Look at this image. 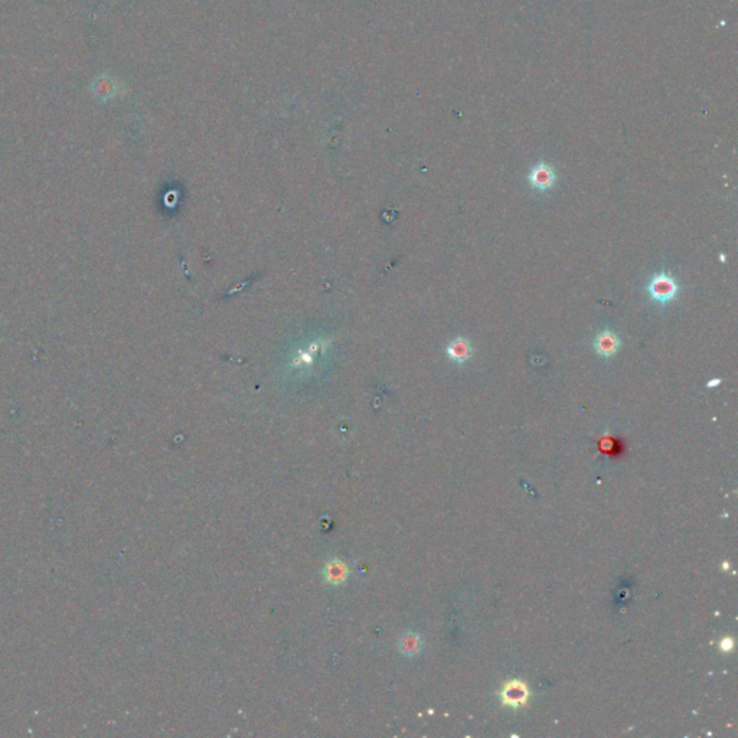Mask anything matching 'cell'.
Listing matches in <instances>:
<instances>
[{
	"label": "cell",
	"mask_w": 738,
	"mask_h": 738,
	"mask_svg": "<svg viewBox=\"0 0 738 738\" xmlns=\"http://www.w3.org/2000/svg\"><path fill=\"white\" fill-rule=\"evenodd\" d=\"M648 293L652 300L660 305H668L677 299L679 293V285L670 273L659 271L653 274L651 283L648 284Z\"/></svg>",
	"instance_id": "cell-1"
},
{
	"label": "cell",
	"mask_w": 738,
	"mask_h": 738,
	"mask_svg": "<svg viewBox=\"0 0 738 738\" xmlns=\"http://www.w3.org/2000/svg\"><path fill=\"white\" fill-rule=\"evenodd\" d=\"M502 702L508 707L519 708L529 699V689L522 681H509L503 685L500 691Z\"/></svg>",
	"instance_id": "cell-2"
},
{
	"label": "cell",
	"mask_w": 738,
	"mask_h": 738,
	"mask_svg": "<svg viewBox=\"0 0 738 738\" xmlns=\"http://www.w3.org/2000/svg\"><path fill=\"white\" fill-rule=\"evenodd\" d=\"M622 346L620 338L610 329L601 331L594 339V348L598 355L604 358L615 357Z\"/></svg>",
	"instance_id": "cell-3"
},
{
	"label": "cell",
	"mask_w": 738,
	"mask_h": 738,
	"mask_svg": "<svg viewBox=\"0 0 738 738\" xmlns=\"http://www.w3.org/2000/svg\"><path fill=\"white\" fill-rule=\"evenodd\" d=\"M557 179V175L554 169L547 164H539L535 168H532L529 173V183L536 190H548L554 186Z\"/></svg>",
	"instance_id": "cell-4"
},
{
	"label": "cell",
	"mask_w": 738,
	"mask_h": 738,
	"mask_svg": "<svg viewBox=\"0 0 738 738\" xmlns=\"http://www.w3.org/2000/svg\"><path fill=\"white\" fill-rule=\"evenodd\" d=\"M472 355H473V348L470 342L465 338H457L452 340L447 346V357L459 365L467 362L472 358Z\"/></svg>",
	"instance_id": "cell-5"
},
{
	"label": "cell",
	"mask_w": 738,
	"mask_h": 738,
	"mask_svg": "<svg viewBox=\"0 0 738 738\" xmlns=\"http://www.w3.org/2000/svg\"><path fill=\"white\" fill-rule=\"evenodd\" d=\"M404 649L408 655H412L415 652H419L420 649V644H419V637L417 636H408L404 641Z\"/></svg>",
	"instance_id": "cell-6"
},
{
	"label": "cell",
	"mask_w": 738,
	"mask_h": 738,
	"mask_svg": "<svg viewBox=\"0 0 738 738\" xmlns=\"http://www.w3.org/2000/svg\"><path fill=\"white\" fill-rule=\"evenodd\" d=\"M721 649L725 652H730L732 649V640L730 637H725L721 644Z\"/></svg>",
	"instance_id": "cell-7"
},
{
	"label": "cell",
	"mask_w": 738,
	"mask_h": 738,
	"mask_svg": "<svg viewBox=\"0 0 738 738\" xmlns=\"http://www.w3.org/2000/svg\"><path fill=\"white\" fill-rule=\"evenodd\" d=\"M720 383H721V379H720V378H713V379L707 383V387H708V388H715V387H718Z\"/></svg>",
	"instance_id": "cell-8"
}]
</instances>
